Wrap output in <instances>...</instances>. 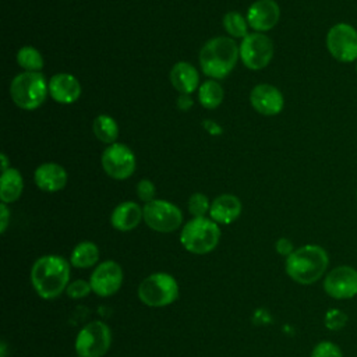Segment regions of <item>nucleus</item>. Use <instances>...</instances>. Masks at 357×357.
Returning a JSON list of instances; mask_svg holds the SVG:
<instances>
[{"instance_id":"obj_17","label":"nucleus","mask_w":357,"mask_h":357,"mask_svg":"<svg viewBox=\"0 0 357 357\" xmlns=\"http://www.w3.org/2000/svg\"><path fill=\"white\" fill-rule=\"evenodd\" d=\"M33 178L39 190L46 192H56L66 187L67 172L63 166L54 162H46L36 167Z\"/></svg>"},{"instance_id":"obj_35","label":"nucleus","mask_w":357,"mask_h":357,"mask_svg":"<svg viewBox=\"0 0 357 357\" xmlns=\"http://www.w3.org/2000/svg\"><path fill=\"white\" fill-rule=\"evenodd\" d=\"M204 126H205V128H206L211 134H220V132H222V128H220L216 123H213V121L206 120V121L204 123Z\"/></svg>"},{"instance_id":"obj_30","label":"nucleus","mask_w":357,"mask_h":357,"mask_svg":"<svg viewBox=\"0 0 357 357\" xmlns=\"http://www.w3.org/2000/svg\"><path fill=\"white\" fill-rule=\"evenodd\" d=\"M91 291H92V287H91L89 280H84V279H77L74 282H70L66 289L67 296L70 298H75V300L86 297Z\"/></svg>"},{"instance_id":"obj_24","label":"nucleus","mask_w":357,"mask_h":357,"mask_svg":"<svg viewBox=\"0 0 357 357\" xmlns=\"http://www.w3.org/2000/svg\"><path fill=\"white\" fill-rule=\"evenodd\" d=\"M223 88L219 82L209 79L198 88V100L205 109H216L223 100Z\"/></svg>"},{"instance_id":"obj_29","label":"nucleus","mask_w":357,"mask_h":357,"mask_svg":"<svg viewBox=\"0 0 357 357\" xmlns=\"http://www.w3.org/2000/svg\"><path fill=\"white\" fill-rule=\"evenodd\" d=\"M311 357H343V353L337 344L329 340L319 342L311 351Z\"/></svg>"},{"instance_id":"obj_2","label":"nucleus","mask_w":357,"mask_h":357,"mask_svg":"<svg viewBox=\"0 0 357 357\" xmlns=\"http://www.w3.org/2000/svg\"><path fill=\"white\" fill-rule=\"evenodd\" d=\"M329 265L328 252L317 244L296 248L284 262L286 273L300 284H312L324 276Z\"/></svg>"},{"instance_id":"obj_31","label":"nucleus","mask_w":357,"mask_h":357,"mask_svg":"<svg viewBox=\"0 0 357 357\" xmlns=\"http://www.w3.org/2000/svg\"><path fill=\"white\" fill-rule=\"evenodd\" d=\"M137 194H138V198L141 201H144L145 204L151 202L155 199V194H156V190H155V185L151 180H141L138 184H137Z\"/></svg>"},{"instance_id":"obj_18","label":"nucleus","mask_w":357,"mask_h":357,"mask_svg":"<svg viewBox=\"0 0 357 357\" xmlns=\"http://www.w3.org/2000/svg\"><path fill=\"white\" fill-rule=\"evenodd\" d=\"M241 213V202L233 194H222L216 197L209 209V216L213 222L229 225L234 222Z\"/></svg>"},{"instance_id":"obj_37","label":"nucleus","mask_w":357,"mask_h":357,"mask_svg":"<svg viewBox=\"0 0 357 357\" xmlns=\"http://www.w3.org/2000/svg\"><path fill=\"white\" fill-rule=\"evenodd\" d=\"M6 347H7L6 343L1 342V346H0V349H1V354H0V356H1V357H6Z\"/></svg>"},{"instance_id":"obj_22","label":"nucleus","mask_w":357,"mask_h":357,"mask_svg":"<svg viewBox=\"0 0 357 357\" xmlns=\"http://www.w3.org/2000/svg\"><path fill=\"white\" fill-rule=\"evenodd\" d=\"M99 261V248L92 241H81L78 243L70 255V264L74 268L86 269Z\"/></svg>"},{"instance_id":"obj_15","label":"nucleus","mask_w":357,"mask_h":357,"mask_svg":"<svg viewBox=\"0 0 357 357\" xmlns=\"http://www.w3.org/2000/svg\"><path fill=\"white\" fill-rule=\"evenodd\" d=\"M280 18V8L275 0H258L247 11V22L255 32L272 29Z\"/></svg>"},{"instance_id":"obj_5","label":"nucleus","mask_w":357,"mask_h":357,"mask_svg":"<svg viewBox=\"0 0 357 357\" xmlns=\"http://www.w3.org/2000/svg\"><path fill=\"white\" fill-rule=\"evenodd\" d=\"M49 82L40 71H24L14 77L10 95L14 103L24 110L38 109L46 99Z\"/></svg>"},{"instance_id":"obj_38","label":"nucleus","mask_w":357,"mask_h":357,"mask_svg":"<svg viewBox=\"0 0 357 357\" xmlns=\"http://www.w3.org/2000/svg\"><path fill=\"white\" fill-rule=\"evenodd\" d=\"M356 73H357V63H356Z\"/></svg>"},{"instance_id":"obj_32","label":"nucleus","mask_w":357,"mask_h":357,"mask_svg":"<svg viewBox=\"0 0 357 357\" xmlns=\"http://www.w3.org/2000/svg\"><path fill=\"white\" fill-rule=\"evenodd\" d=\"M275 248H276V252L283 255V257H289L293 251H294V247H293V243L286 238V237H282L279 238L276 243H275Z\"/></svg>"},{"instance_id":"obj_8","label":"nucleus","mask_w":357,"mask_h":357,"mask_svg":"<svg viewBox=\"0 0 357 357\" xmlns=\"http://www.w3.org/2000/svg\"><path fill=\"white\" fill-rule=\"evenodd\" d=\"M326 49L340 63L357 61V29L347 22L332 25L326 33Z\"/></svg>"},{"instance_id":"obj_11","label":"nucleus","mask_w":357,"mask_h":357,"mask_svg":"<svg viewBox=\"0 0 357 357\" xmlns=\"http://www.w3.org/2000/svg\"><path fill=\"white\" fill-rule=\"evenodd\" d=\"M102 167L114 180H126L135 170V155L124 144H110L102 153Z\"/></svg>"},{"instance_id":"obj_39","label":"nucleus","mask_w":357,"mask_h":357,"mask_svg":"<svg viewBox=\"0 0 357 357\" xmlns=\"http://www.w3.org/2000/svg\"><path fill=\"white\" fill-rule=\"evenodd\" d=\"M356 197H357V191H356Z\"/></svg>"},{"instance_id":"obj_23","label":"nucleus","mask_w":357,"mask_h":357,"mask_svg":"<svg viewBox=\"0 0 357 357\" xmlns=\"http://www.w3.org/2000/svg\"><path fill=\"white\" fill-rule=\"evenodd\" d=\"M93 134L95 137L105 144H114L119 137V126L113 117L109 114H99L93 120Z\"/></svg>"},{"instance_id":"obj_9","label":"nucleus","mask_w":357,"mask_h":357,"mask_svg":"<svg viewBox=\"0 0 357 357\" xmlns=\"http://www.w3.org/2000/svg\"><path fill=\"white\" fill-rule=\"evenodd\" d=\"M145 223L155 231L172 233L183 222V213L174 204L165 199H153L142 208Z\"/></svg>"},{"instance_id":"obj_14","label":"nucleus","mask_w":357,"mask_h":357,"mask_svg":"<svg viewBox=\"0 0 357 357\" xmlns=\"http://www.w3.org/2000/svg\"><path fill=\"white\" fill-rule=\"evenodd\" d=\"M250 102L252 107L264 116L279 114L284 105L282 92L271 84H259L254 86L250 93Z\"/></svg>"},{"instance_id":"obj_33","label":"nucleus","mask_w":357,"mask_h":357,"mask_svg":"<svg viewBox=\"0 0 357 357\" xmlns=\"http://www.w3.org/2000/svg\"><path fill=\"white\" fill-rule=\"evenodd\" d=\"M8 220H10V211L7 208V205L4 202H1L0 205V231L4 233L7 226H8Z\"/></svg>"},{"instance_id":"obj_13","label":"nucleus","mask_w":357,"mask_h":357,"mask_svg":"<svg viewBox=\"0 0 357 357\" xmlns=\"http://www.w3.org/2000/svg\"><path fill=\"white\" fill-rule=\"evenodd\" d=\"M325 293L336 300H347L357 294V269L340 265L329 271L324 279Z\"/></svg>"},{"instance_id":"obj_19","label":"nucleus","mask_w":357,"mask_h":357,"mask_svg":"<svg viewBox=\"0 0 357 357\" xmlns=\"http://www.w3.org/2000/svg\"><path fill=\"white\" fill-rule=\"evenodd\" d=\"M142 219H144L142 208L132 201H126L119 204L113 209L110 216V223L119 231H130L135 229Z\"/></svg>"},{"instance_id":"obj_28","label":"nucleus","mask_w":357,"mask_h":357,"mask_svg":"<svg viewBox=\"0 0 357 357\" xmlns=\"http://www.w3.org/2000/svg\"><path fill=\"white\" fill-rule=\"evenodd\" d=\"M349 321V317L344 311L339 310V308H331L326 311L325 317H324V324L325 328L329 331H340L346 326Z\"/></svg>"},{"instance_id":"obj_7","label":"nucleus","mask_w":357,"mask_h":357,"mask_svg":"<svg viewBox=\"0 0 357 357\" xmlns=\"http://www.w3.org/2000/svg\"><path fill=\"white\" fill-rule=\"evenodd\" d=\"M112 344V331L102 321H92L78 332L75 351L79 357H102Z\"/></svg>"},{"instance_id":"obj_3","label":"nucleus","mask_w":357,"mask_h":357,"mask_svg":"<svg viewBox=\"0 0 357 357\" xmlns=\"http://www.w3.org/2000/svg\"><path fill=\"white\" fill-rule=\"evenodd\" d=\"M240 49L233 38L216 36L209 39L199 52V64L205 75L220 79L227 77L234 68Z\"/></svg>"},{"instance_id":"obj_26","label":"nucleus","mask_w":357,"mask_h":357,"mask_svg":"<svg viewBox=\"0 0 357 357\" xmlns=\"http://www.w3.org/2000/svg\"><path fill=\"white\" fill-rule=\"evenodd\" d=\"M223 26L231 38H244L248 35L247 18H244L237 11H230L223 17Z\"/></svg>"},{"instance_id":"obj_21","label":"nucleus","mask_w":357,"mask_h":357,"mask_svg":"<svg viewBox=\"0 0 357 357\" xmlns=\"http://www.w3.org/2000/svg\"><path fill=\"white\" fill-rule=\"evenodd\" d=\"M22 190H24V180L21 173L17 169L10 167L6 172H1V177H0L1 202L10 204L17 201L22 194Z\"/></svg>"},{"instance_id":"obj_12","label":"nucleus","mask_w":357,"mask_h":357,"mask_svg":"<svg viewBox=\"0 0 357 357\" xmlns=\"http://www.w3.org/2000/svg\"><path fill=\"white\" fill-rule=\"evenodd\" d=\"M123 268L116 261H103L91 273L92 291L99 297H110L123 286Z\"/></svg>"},{"instance_id":"obj_34","label":"nucleus","mask_w":357,"mask_h":357,"mask_svg":"<svg viewBox=\"0 0 357 357\" xmlns=\"http://www.w3.org/2000/svg\"><path fill=\"white\" fill-rule=\"evenodd\" d=\"M177 106H178V109H181V110H188V109H191V106H192V99H191V96L187 95V93H181V95L177 98Z\"/></svg>"},{"instance_id":"obj_25","label":"nucleus","mask_w":357,"mask_h":357,"mask_svg":"<svg viewBox=\"0 0 357 357\" xmlns=\"http://www.w3.org/2000/svg\"><path fill=\"white\" fill-rule=\"evenodd\" d=\"M17 63L25 71H40L43 68V57L33 46H22L17 53Z\"/></svg>"},{"instance_id":"obj_36","label":"nucleus","mask_w":357,"mask_h":357,"mask_svg":"<svg viewBox=\"0 0 357 357\" xmlns=\"http://www.w3.org/2000/svg\"><path fill=\"white\" fill-rule=\"evenodd\" d=\"M0 159H1V172H6L7 169H10L8 167V159H7V156L4 153L0 155Z\"/></svg>"},{"instance_id":"obj_6","label":"nucleus","mask_w":357,"mask_h":357,"mask_svg":"<svg viewBox=\"0 0 357 357\" xmlns=\"http://www.w3.org/2000/svg\"><path fill=\"white\" fill-rule=\"evenodd\" d=\"M178 297L177 280L165 272L146 276L138 286V298L148 307H166Z\"/></svg>"},{"instance_id":"obj_20","label":"nucleus","mask_w":357,"mask_h":357,"mask_svg":"<svg viewBox=\"0 0 357 357\" xmlns=\"http://www.w3.org/2000/svg\"><path fill=\"white\" fill-rule=\"evenodd\" d=\"M170 82L180 93L190 95L199 85V74L192 64L187 61H178L170 71Z\"/></svg>"},{"instance_id":"obj_16","label":"nucleus","mask_w":357,"mask_h":357,"mask_svg":"<svg viewBox=\"0 0 357 357\" xmlns=\"http://www.w3.org/2000/svg\"><path fill=\"white\" fill-rule=\"evenodd\" d=\"M49 95L59 103H74L81 95V84L74 75L59 73L49 81Z\"/></svg>"},{"instance_id":"obj_1","label":"nucleus","mask_w":357,"mask_h":357,"mask_svg":"<svg viewBox=\"0 0 357 357\" xmlns=\"http://www.w3.org/2000/svg\"><path fill=\"white\" fill-rule=\"evenodd\" d=\"M36 294L45 300H53L66 291L70 280V264L60 255L39 257L29 275Z\"/></svg>"},{"instance_id":"obj_4","label":"nucleus","mask_w":357,"mask_h":357,"mask_svg":"<svg viewBox=\"0 0 357 357\" xmlns=\"http://www.w3.org/2000/svg\"><path fill=\"white\" fill-rule=\"evenodd\" d=\"M220 240V229L209 218H192L180 233L181 245L191 254L204 255L216 248Z\"/></svg>"},{"instance_id":"obj_10","label":"nucleus","mask_w":357,"mask_h":357,"mask_svg":"<svg viewBox=\"0 0 357 357\" xmlns=\"http://www.w3.org/2000/svg\"><path fill=\"white\" fill-rule=\"evenodd\" d=\"M238 49L243 64L250 70H261L266 67L273 57V43L262 32H254L244 36Z\"/></svg>"},{"instance_id":"obj_27","label":"nucleus","mask_w":357,"mask_h":357,"mask_svg":"<svg viewBox=\"0 0 357 357\" xmlns=\"http://www.w3.org/2000/svg\"><path fill=\"white\" fill-rule=\"evenodd\" d=\"M211 202L205 194L195 192L188 199V211L194 218H202L209 213Z\"/></svg>"}]
</instances>
